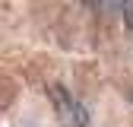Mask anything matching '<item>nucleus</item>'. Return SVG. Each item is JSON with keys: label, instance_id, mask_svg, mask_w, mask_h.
Instances as JSON below:
<instances>
[{"label": "nucleus", "instance_id": "obj_1", "mask_svg": "<svg viewBox=\"0 0 133 127\" xmlns=\"http://www.w3.org/2000/svg\"><path fill=\"white\" fill-rule=\"evenodd\" d=\"M73 108V121L79 124V127H86L89 124V115H86V108H82V105H70Z\"/></svg>", "mask_w": 133, "mask_h": 127}]
</instances>
